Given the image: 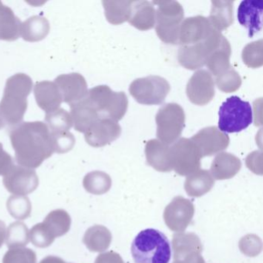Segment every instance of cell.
<instances>
[{
    "mask_svg": "<svg viewBox=\"0 0 263 263\" xmlns=\"http://www.w3.org/2000/svg\"><path fill=\"white\" fill-rule=\"evenodd\" d=\"M95 124L87 136V141L95 147H102L110 144L121 135V127L118 121L103 118Z\"/></svg>",
    "mask_w": 263,
    "mask_h": 263,
    "instance_id": "9a60e30c",
    "label": "cell"
},
{
    "mask_svg": "<svg viewBox=\"0 0 263 263\" xmlns=\"http://www.w3.org/2000/svg\"><path fill=\"white\" fill-rule=\"evenodd\" d=\"M241 168V162L238 157L228 152H221L212 161L210 173L215 180L230 179Z\"/></svg>",
    "mask_w": 263,
    "mask_h": 263,
    "instance_id": "ac0fdd59",
    "label": "cell"
},
{
    "mask_svg": "<svg viewBox=\"0 0 263 263\" xmlns=\"http://www.w3.org/2000/svg\"><path fill=\"white\" fill-rule=\"evenodd\" d=\"M6 234H7L6 224L4 221L0 220V248L2 247L4 241H5Z\"/></svg>",
    "mask_w": 263,
    "mask_h": 263,
    "instance_id": "e575fe53",
    "label": "cell"
},
{
    "mask_svg": "<svg viewBox=\"0 0 263 263\" xmlns=\"http://www.w3.org/2000/svg\"><path fill=\"white\" fill-rule=\"evenodd\" d=\"M4 184L13 195L25 196L36 190L39 185V178L33 171L15 167L6 175Z\"/></svg>",
    "mask_w": 263,
    "mask_h": 263,
    "instance_id": "4fadbf2b",
    "label": "cell"
},
{
    "mask_svg": "<svg viewBox=\"0 0 263 263\" xmlns=\"http://www.w3.org/2000/svg\"><path fill=\"white\" fill-rule=\"evenodd\" d=\"M95 263H124L122 258L117 252L110 251L100 254Z\"/></svg>",
    "mask_w": 263,
    "mask_h": 263,
    "instance_id": "d6a6232c",
    "label": "cell"
},
{
    "mask_svg": "<svg viewBox=\"0 0 263 263\" xmlns=\"http://www.w3.org/2000/svg\"><path fill=\"white\" fill-rule=\"evenodd\" d=\"M92 104L104 118L121 121L128 107V99L124 92H114L107 86H99L90 91Z\"/></svg>",
    "mask_w": 263,
    "mask_h": 263,
    "instance_id": "52a82bcc",
    "label": "cell"
},
{
    "mask_svg": "<svg viewBox=\"0 0 263 263\" xmlns=\"http://www.w3.org/2000/svg\"><path fill=\"white\" fill-rule=\"evenodd\" d=\"M112 235L107 228L95 224L89 228L84 234L83 242L90 252H102L107 250L111 244Z\"/></svg>",
    "mask_w": 263,
    "mask_h": 263,
    "instance_id": "603a6c76",
    "label": "cell"
},
{
    "mask_svg": "<svg viewBox=\"0 0 263 263\" xmlns=\"http://www.w3.org/2000/svg\"><path fill=\"white\" fill-rule=\"evenodd\" d=\"M262 40L247 44L241 53L243 62L250 68H258L262 66Z\"/></svg>",
    "mask_w": 263,
    "mask_h": 263,
    "instance_id": "f1b7e54d",
    "label": "cell"
},
{
    "mask_svg": "<svg viewBox=\"0 0 263 263\" xmlns=\"http://www.w3.org/2000/svg\"><path fill=\"white\" fill-rule=\"evenodd\" d=\"M40 263H67L64 259L58 256L53 255H49L43 258Z\"/></svg>",
    "mask_w": 263,
    "mask_h": 263,
    "instance_id": "836d02e7",
    "label": "cell"
},
{
    "mask_svg": "<svg viewBox=\"0 0 263 263\" xmlns=\"http://www.w3.org/2000/svg\"><path fill=\"white\" fill-rule=\"evenodd\" d=\"M215 184V179L210 172L199 169L189 175L184 182V189L187 195L192 198H198L210 192Z\"/></svg>",
    "mask_w": 263,
    "mask_h": 263,
    "instance_id": "44dd1931",
    "label": "cell"
},
{
    "mask_svg": "<svg viewBox=\"0 0 263 263\" xmlns=\"http://www.w3.org/2000/svg\"><path fill=\"white\" fill-rule=\"evenodd\" d=\"M241 78L238 72L232 67L222 74L215 78V84L221 91L232 93L236 91L241 85Z\"/></svg>",
    "mask_w": 263,
    "mask_h": 263,
    "instance_id": "f546056e",
    "label": "cell"
},
{
    "mask_svg": "<svg viewBox=\"0 0 263 263\" xmlns=\"http://www.w3.org/2000/svg\"><path fill=\"white\" fill-rule=\"evenodd\" d=\"M218 128L221 132L237 133L252 124V109L250 104L238 97L228 98L219 109Z\"/></svg>",
    "mask_w": 263,
    "mask_h": 263,
    "instance_id": "3957f363",
    "label": "cell"
},
{
    "mask_svg": "<svg viewBox=\"0 0 263 263\" xmlns=\"http://www.w3.org/2000/svg\"><path fill=\"white\" fill-rule=\"evenodd\" d=\"M156 10L155 30L162 42L178 44L180 27L184 19V9L176 1H155Z\"/></svg>",
    "mask_w": 263,
    "mask_h": 263,
    "instance_id": "7a4b0ae2",
    "label": "cell"
},
{
    "mask_svg": "<svg viewBox=\"0 0 263 263\" xmlns=\"http://www.w3.org/2000/svg\"><path fill=\"white\" fill-rule=\"evenodd\" d=\"M224 39L226 37L221 33L214 30L212 34L202 42L181 46L178 53V62L187 70L201 68L205 65L209 55L221 45Z\"/></svg>",
    "mask_w": 263,
    "mask_h": 263,
    "instance_id": "5b68a950",
    "label": "cell"
},
{
    "mask_svg": "<svg viewBox=\"0 0 263 263\" xmlns=\"http://www.w3.org/2000/svg\"><path fill=\"white\" fill-rule=\"evenodd\" d=\"M3 263H36V254L29 248L10 249L4 255Z\"/></svg>",
    "mask_w": 263,
    "mask_h": 263,
    "instance_id": "4dcf8cb0",
    "label": "cell"
},
{
    "mask_svg": "<svg viewBox=\"0 0 263 263\" xmlns=\"http://www.w3.org/2000/svg\"><path fill=\"white\" fill-rule=\"evenodd\" d=\"M83 184L89 193L100 195L107 193L110 190L112 181L105 172H93L86 175Z\"/></svg>",
    "mask_w": 263,
    "mask_h": 263,
    "instance_id": "484cf974",
    "label": "cell"
},
{
    "mask_svg": "<svg viewBox=\"0 0 263 263\" xmlns=\"http://www.w3.org/2000/svg\"><path fill=\"white\" fill-rule=\"evenodd\" d=\"M189 101L198 106H204L215 97V81L208 70H198L189 79L186 87Z\"/></svg>",
    "mask_w": 263,
    "mask_h": 263,
    "instance_id": "30bf717a",
    "label": "cell"
},
{
    "mask_svg": "<svg viewBox=\"0 0 263 263\" xmlns=\"http://www.w3.org/2000/svg\"><path fill=\"white\" fill-rule=\"evenodd\" d=\"M232 53L230 43L224 39L221 45L215 49L208 58L205 65L209 72L216 78L227 71L232 66L230 64V57Z\"/></svg>",
    "mask_w": 263,
    "mask_h": 263,
    "instance_id": "7402d4cb",
    "label": "cell"
},
{
    "mask_svg": "<svg viewBox=\"0 0 263 263\" xmlns=\"http://www.w3.org/2000/svg\"><path fill=\"white\" fill-rule=\"evenodd\" d=\"M30 240L33 246L38 248H47L51 246L55 238L49 233L42 222L35 224L30 231Z\"/></svg>",
    "mask_w": 263,
    "mask_h": 263,
    "instance_id": "1f68e13d",
    "label": "cell"
},
{
    "mask_svg": "<svg viewBox=\"0 0 263 263\" xmlns=\"http://www.w3.org/2000/svg\"><path fill=\"white\" fill-rule=\"evenodd\" d=\"M195 215L193 203L182 196H176L166 206L164 220L170 230L184 232Z\"/></svg>",
    "mask_w": 263,
    "mask_h": 263,
    "instance_id": "9c48e42d",
    "label": "cell"
},
{
    "mask_svg": "<svg viewBox=\"0 0 263 263\" xmlns=\"http://www.w3.org/2000/svg\"><path fill=\"white\" fill-rule=\"evenodd\" d=\"M234 1H212V10L208 18L212 27L221 33L234 23Z\"/></svg>",
    "mask_w": 263,
    "mask_h": 263,
    "instance_id": "ffe728a7",
    "label": "cell"
},
{
    "mask_svg": "<svg viewBox=\"0 0 263 263\" xmlns=\"http://www.w3.org/2000/svg\"><path fill=\"white\" fill-rule=\"evenodd\" d=\"M214 30L207 17L196 16L186 18L180 27L178 44L192 45L202 42L212 34Z\"/></svg>",
    "mask_w": 263,
    "mask_h": 263,
    "instance_id": "7c38bea8",
    "label": "cell"
},
{
    "mask_svg": "<svg viewBox=\"0 0 263 263\" xmlns=\"http://www.w3.org/2000/svg\"><path fill=\"white\" fill-rule=\"evenodd\" d=\"M133 1H104L106 17L110 24L120 25L128 21Z\"/></svg>",
    "mask_w": 263,
    "mask_h": 263,
    "instance_id": "d4e9b609",
    "label": "cell"
},
{
    "mask_svg": "<svg viewBox=\"0 0 263 263\" xmlns=\"http://www.w3.org/2000/svg\"><path fill=\"white\" fill-rule=\"evenodd\" d=\"M155 121L158 141L168 145L181 136L185 125V113L179 104L169 103L158 110Z\"/></svg>",
    "mask_w": 263,
    "mask_h": 263,
    "instance_id": "277c9868",
    "label": "cell"
},
{
    "mask_svg": "<svg viewBox=\"0 0 263 263\" xmlns=\"http://www.w3.org/2000/svg\"><path fill=\"white\" fill-rule=\"evenodd\" d=\"M7 208L11 216L16 219H27L31 215V202L28 197L24 195L10 196L7 200Z\"/></svg>",
    "mask_w": 263,
    "mask_h": 263,
    "instance_id": "83f0119b",
    "label": "cell"
},
{
    "mask_svg": "<svg viewBox=\"0 0 263 263\" xmlns=\"http://www.w3.org/2000/svg\"><path fill=\"white\" fill-rule=\"evenodd\" d=\"M42 223L53 238H59L70 231L71 218L67 211L56 209L50 212Z\"/></svg>",
    "mask_w": 263,
    "mask_h": 263,
    "instance_id": "cb8c5ba5",
    "label": "cell"
},
{
    "mask_svg": "<svg viewBox=\"0 0 263 263\" xmlns=\"http://www.w3.org/2000/svg\"><path fill=\"white\" fill-rule=\"evenodd\" d=\"M201 158L221 153L229 147L230 139L227 134L215 126L204 127L191 138Z\"/></svg>",
    "mask_w": 263,
    "mask_h": 263,
    "instance_id": "8fae6325",
    "label": "cell"
},
{
    "mask_svg": "<svg viewBox=\"0 0 263 263\" xmlns=\"http://www.w3.org/2000/svg\"><path fill=\"white\" fill-rule=\"evenodd\" d=\"M147 164L160 172H169L172 168L170 147L158 139L149 140L145 145Z\"/></svg>",
    "mask_w": 263,
    "mask_h": 263,
    "instance_id": "2e32d148",
    "label": "cell"
},
{
    "mask_svg": "<svg viewBox=\"0 0 263 263\" xmlns=\"http://www.w3.org/2000/svg\"><path fill=\"white\" fill-rule=\"evenodd\" d=\"M167 80L159 76L138 78L130 84L129 91L137 102L144 105L162 104L170 92Z\"/></svg>",
    "mask_w": 263,
    "mask_h": 263,
    "instance_id": "8992f818",
    "label": "cell"
},
{
    "mask_svg": "<svg viewBox=\"0 0 263 263\" xmlns=\"http://www.w3.org/2000/svg\"><path fill=\"white\" fill-rule=\"evenodd\" d=\"M132 254L135 263H169L172 248L164 233L157 229H147L135 237Z\"/></svg>",
    "mask_w": 263,
    "mask_h": 263,
    "instance_id": "6da1fadb",
    "label": "cell"
},
{
    "mask_svg": "<svg viewBox=\"0 0 263 263\" xmlns=\"http://www.w3.org/2000/svg\"><path fill=\"white\" fill-rule=\"evenodd\" d=\"M5 240L10 249L24 248L30 242V231L24 222L15 221L7 229Z\"/></svg>",
    "mask_w": 263,
    "mask_h": 263,
    "instance_id": "4316f807",
    "label": "cell"
},
{
    "mask_svg": "<svg viewBox=\"0 0 263 263\" xmlns=\"http://www.w3.org/2000/svg\"><path fill=\"white\" fill-rule=\"evenodd\" d=\"M170 149L172 168L178 175L189 176L199 170L201 156L192 140L180 138Z\"/></svg>",
    "mask_w": 263,
    "mask_h": 263,
    "instance_id": "ba28073f",
    "label": "cell"
},
{
    "mask_svg": "<svg viewBox=\"0 0 263 263\" xmlns=\"http://www.w3.org/2000/svg\"><path fill=\"white\" fill-rule=\"evenodd\" d=\"M262 0H246L238 7V22L247 29L249 37L262 29Z\"/></svg>",
    "mask_w": 263,
    "mask_h": 263,
    "instance_id": "5bb4252c",
    "label": "cell"
},
{
    "mask_svg": "<svg viewBox=\"0 0 263 263\" xmlns=\"http://www.w3.org/2000/svg\"><path fill=\"white\" fill-rule=\"evenodd\" d=\"M156 10L148 1H133L128 22L141 31L151 30L155 26Z\"/></svg>",
    "mask_w": 263,
    "mask_h": 263,
    "instance_id": "d6986e66",
    "label": "cell"
},
{
    "mask_svg": "<svg viewBox=\"0 0 263 263\" xmlns=\"http://www.w3.org/2000/svg\"><path fill=\"white\" fill-rule=\"evenodd\" d=\"M174 261L182 260L197 254H201L202 243L199 237L192 232H177L172 239Z\"/></svg>",
    "mask_w": 263,
    "mask_h": 263,
    "instance_id": "e0dca14e",
    "label": "cell"
}]
</instances>
